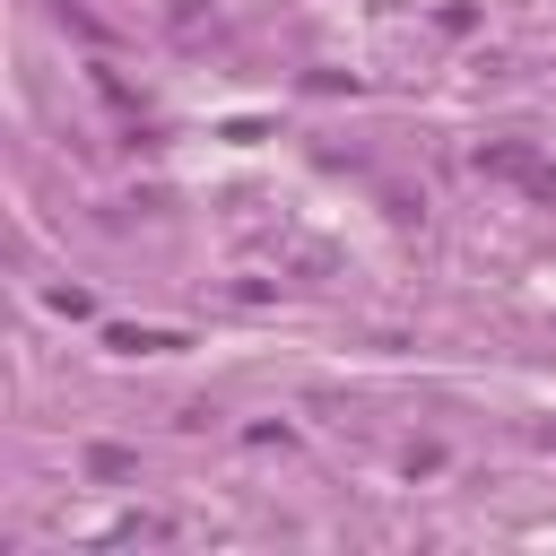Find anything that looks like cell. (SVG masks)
Listing matches in <instances>:
<instances>
[{
	"mask_svg": "<svg viewBox=\"0 0 556 556\" xmlns=\"http://www.w3.org/2000/svg\"><path fill=\"white\" fill-rule=\"evenodd\" d=\"M478 174H504V182H521L530 200L556 208V165H547L539 148H521V139H486V148H478Z\"/></svg>",
	"mask_w": 556,
	"mask_h": 556,
	"instance_id": "6da1fadb",
	"label": "cell"
},
{
	"mask_svg": "<svg viewBox=\"0 0 556 556\" xmlns=\"http://www.w3.org/2000/svg\"><path fill=\"white\" fill-rule=\"evenodd\" d=\"M87 478H139V460H130L122 443H96V452H87Z\"/></svg>",
	"mask_w": 556,
	"mask_h": 556,
	"instance_id": "7a4b0ae2",
	"label": "cell"
},
{
	"mask_svg": "<svg viewBox=\"0 0 556 556\" xmlns=\"http://www.w3.org/2000/svg\"><path fill=\"white\" fill-rule=\"evenodd\" d=\"M113 348L122 356H156V348H182V339L174 330H113Z\"/></svg>",
	"mask_w": 556,
	"mask_h": 556,
	"instance_id": "3957f363",
	"label": "cell"
}]
</instances>
